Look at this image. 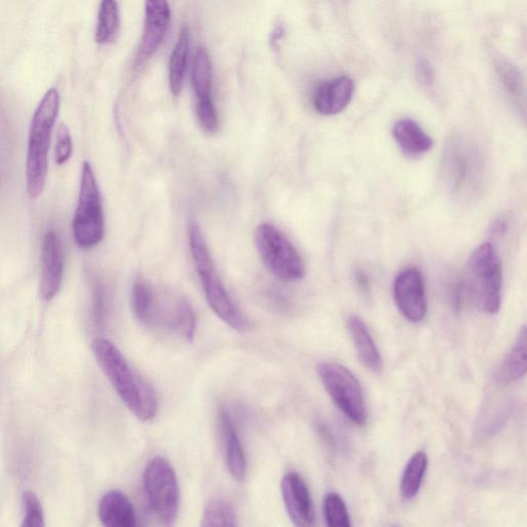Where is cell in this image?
I'll return each instance as SVG.
<instances>
[{"instance_id":"1","label":"cell","mask_w":527,"mask_h":527,"mask_svg":"<svg viewBox=\"0 0 527 527\" xmlns=\"http://www.w3.org/2000/svg\"><path fill=\"white\" fill-rule=\"evenodd\" d=\"M91 348L98 366L131 413L142 421L153 420L158 412V399L151 384L131 367L110 340L97 338Z\"/></svg>"},{"instance_id":"2","label":"cell","mask_w":527,"mask_h":527,"mask_svg":"<svg viewBox=\"0 0 527 527\" xmlns=\"http://www.w3.org/2000/svg\"><path fill=\"white\" fill-rule=\"evenodd\" d=\"M60 109L57 89H50L35 110L29 130L26 182L31 199H37L44 191L47 173L51 134Z\"/></svg>"},{"instance_id":"3","label":"cell","mask_w":527,"mask_h":527,"mask_svg":"<svg viewBox=\"0 0 527 527\" xmlns=\"http://www.w3.org/2000/svg\"><path fill=\"white\" fill-rule=\"evenodd\" d=\"M189 240L194 263L209 306L233 330L241 333L249 331L250 323L225 289L212 256L209 254L200 226L195 221L189 227Z\"/></svg>"},{"instance_id":"4","label":"cell","mask_w":527,"mask_h":527,"mask_svg":"<svg viewBox=\"0 0 527 527\" xmlns=\"http://www.w3.org/2000/svg\"><path fill=\"white\" fill-rule=\"evenodd\" d=\"M255 242L265 266L279 280L295 283L305 276L300 254L289 238L275 226L268 223L258 226Z\"/></svg>"},{"instance_id":"5","label":"cell","mask_w":527,"mask_h":527,"mask_svg":"<svg viewBox=\"0 0 527 527\" xmlns=\"http://www.w3.org/2000/svg\"><path fill=\"white\" fill-rule=\"evenodd\" d=\"M144 489L158 520L166 526L173 525L179 514L181 493L177 474L166 459L158 456L149 462L144 472Z\"/></svg>"},{"instance_id":"6","label":"cell","mask_w":527,"mask_h":527,"mask_svg":"<svg viewBox=\"0 0 527 527\" xmlns=\"http://www.w3.org/2000/svg\"><path fill=\"white\" fill-rule=\"evenodd\" d=\"M471 287L480 307L497 314L502 304L503 271L500 257L490 242H484L469 261Z\"/></svg>"},{"instance_id":"7","label":"cell","mask_w":527,"mask_h":527,"mask_svg":"<svg viewBox=\"0 0 527 527\" xmlns=\"http://www.w3.org/2000/svg\"><path fill=\"white\" fill-rule=\"evenodd\" d=\"M73 230L76 243L84 250L96 247L104 237L101 195L89 162L83 165L79 203Z\"/></svg>"},{"instance_id":"8","label":"cell","mask_w":527,"mask_h":527,"mask_svg":"<svg viewBox=\"0 0 527 527\" xmlns=\"http://www.w3.org/2000/svg\"><path fill=\"white\" fill-rule=\"evenodd\" d=\"M318 373L326 391L339 410L354 424L366 423L368 412L362 386L346 367L336 363H322Z\"/></svg>"},{"instance_id":"9","label":"cell","mask_w":527,"mask_h":527,"mask_svg":"<svg viewBox=\"0 0 527 527\" xmlns=\"http://www.w3.org/2000/svg\"><path fill=\"white\" fill-rule=\"evenodd\" d=\"M443 165L445 181L453 193L463 194L478 185L481 160L465 139H452L444 153Z\"/></svg>"},{"instance_id":"10","label":"cell","mask_w":527,"mask_h":527,"mask_svg":"<svg viewBox=\"0 0 527 527\" xmlns=\"http://www.w3.org/2000/svg\"><path fill=\"white\" fill-rule=\"evenodd\" d=\"M171 20L168 0H145V25L135 56V67L146 64L164 43Z\"/></svg>"},{"instance_id":"11","label":"cell","mask_w":527,"mask_h":527,"mask_svg":"<svg viewBox=\"0 0 527 527\" xmlns=\"http://www.w3.org/2000/svg\"><path fill=\"white\" fill-rule=\"evenodd\" d=\"M394 298L398 309L411 323L423 322L428 311L423 274L416 268L401 271L394 283Z\"/></svg>"},{"instance_id":"12","label":"cell","mask_w":527,"mask_h":527,"mask_svg":"<svg viewBox=\"0 0 527 527\" xmlns=\"http://www.w3.org/2000/svg\"><path fill=\"white\" fill-rule=\"evenodd\" d=\"M281 495L287 513L294 525L299 527L314 524L315 515L309 488L296 472L287 473L281 480Z\"/></svg>"},{"instance_id":"13","label":"cell","mask_w":527,"mask_h":527,"mask_svg":"<svg viewBox=\"0 0 527 527\" xmlns=\"http://www.w3.org/2000/svg\"><path fill=\"white\" fill-rule=\"evenodd\" d=\"M64 274V252L62 242L54 231H49L43 241L41 297L52 300L62 284Z\"/></svg>"},{"instance_id":"14","label":"cell","mask_w":527,"mask_h":527,"mask_svg":"<svg viewBox=\"0 0 527 527\" xmlns=\"http://www.w3.org/2000/svg\"><path fill=\"white\" fill-rule=\"evenodd\" d=\"M354 93L355 84L348 77L324 81L313 92V108L323 116L337 115L348 107Z\"/></svg>"},{"instance_id":"15","label":"cell","mask_w":527,"mask_h":527,"mask_svg":"<svg viewBox=\"0 0 527 527\" xmlns=\"http://www.w3.org/2000/svg\"><path fill=\"white\" fill-rule=\"evenodd\" d=\"M219 423L229 472L236 481L242 482L248 474L247 455H245L233 419L229 411L224 407L219 410Z\"/></svg>"},{"instance_id":"16","label":"cell","mask_w":527,"mask_h":527,"mask_svg":"<svg viewBox=\"0 0 527 527\" xmlns=\"http://www.w3.org/2000/svg\"><path fill=\"white\" fill-rule=\"evenodd\" d=\"M98 515L107 527H135L138 525L135 509L122 491L113 489L99 503Z\"/></svg>"},{"instance_id":"17","label":"cell","mask_w":527,"mask_h":527,"mask_svg":"<svg viewBox=\"0 0 527 527\" xmlns=\"http://www.w3.org/2000/svg\"><path fill=\"white\" fill-rule=\"evenodd\" d=\"M347 329L361 362L369 370L380 372L383 366L380 351L365 322L358 315H349Z\"/></svg>"},{"instance_id":"18","label":"cell","mask_w":527,"mask_h":527,"mask_svg":"<svg viewBox=\"0 0 527 527\" xmlns=\"http://www.w3.org/2000/svg\"><path fill=\"white\" fill-rule=\"evenodd\" d=\"M393 136L401 151L412 158L423 156L434 147L431 136L411 119L397 122L393 128Z\"/></svg>"},{"instance_id":"19","label":"cell","mask_w":527,"mask_h":527,"mask_svg":"<svg viewBox=\"0 0 527 527\" xmlns=\"http://www.w3.org/2000/svg\"><path fill=\"white\" fill-rule=\"evenodd\" d=\"M131 305L135 318L146 327H153L158 319L159 308L152 286L143 277H137L132 288Z\"/></svg>"},{"instance_id":"20","label":"cell","mask_w":527,"mask_h":527,"mask_svg":"<svg viewBox=\"0 0 527 527\" xmlns=\"http://www.w3.org/2000/svg\"><path fill=\"white\" fill-rule=\"evenodd\" d=\"M190 53V29L184 26L169 59L168 79L173 96H179L184 88Z\"/></svg>"},{"instance_id":"21","label":"cell","mask_w":527,"mask_h":527,"mask_svg":"<svg viewBox=\"0 0 527 527\" xmlns=\"http://www.w3.org/2000/svg\"><path fill=\"white\" fill-rule=\"evenodd\" d=\"M526 355V328L523 326L497 371V380L501 383H510L521 379L526 373Z\"/></svg>"},{"instance_id":"22","label":"cell","mask_w":527,"mask_h":527,"mask_svg":"<svg viewBox=\"0 0 527 527\" xmlns=\"http://www.w3.org/2000/svg\"><path fill=\"white\" fill-rule=\"evenodd\" d=\"M214 73L212 59L205 48L197 49L192 69V84L197 102L213 101Z\"/></svg>"},{"instance_id":"23","label":"cell","mask_w":527,"mask_h":527,"mask_svg":"<svg viewBox=\"0 0 527 527\" xmlns=\"http://www.w3.org/2000/svg\"><path fill=\"white\" fill-rule=\"evenodd\" d=\"M120 28L118 0H100L95 31V42L100 46L111 44Z\"/></svg>"},{"instance_id":"24","label":"cell","mask_w":527,"mask_h":527,"mask_svg":"<svg viewBox=\"0 0 527 527\" xmlns=\"http://www.w3.org/2000/svg\"><path fill=\"white\" fill-rule=\"evenodd\" d=\"M428 465V455L424 451H418L411 456L401 479V495L405 500H412L417 496Z\"/></svg>"},{"instance_id":"25","label":"cell","mask_w":527,"mask_h":527,"mask_svg":"<svg viewBox=\"0 0 527 527\" xmlns=\"http://www.w3.org/2000/svg\"><path fill=\"white\" fill-rule=\"evenodd\" d=\"M497 72L509 98L519 110L525 111V89L518 68L506 59L497 62Z\"/></svg>"},{"instance_id":"26","label":"cell","mask_w":527,"mask_h":527,"mask_svg":"<svg viewBox=\"0 0 527 527\" xmlns=\"http://www.w3.org/2000/svg\"><path fill=\"white\" fill-rule=\"evenodd\" d=\"M171 327L187 341H193L195 338L197 329L196 314L192 305L186 299H181L175 305Z\"/></svg>"},{"instance_id":"27","label":"cell","mask_w":527,"mask_h":527,"mask_svg":"<svg viewBox=\"0 0 527 527\" xmlns=\"http://www.w3.org/2000/svg\"><path fill=\"white\" fill-rule=\"evenodd\" d=\"M238 519L234 508L227 502L215 500L206 506L201 526L204 527H227L237 526Z\"/></svg>"},{"instance_id":"28","label":"cell","mask_w":527,"mask_h":527,"mask_svg":"<svg viewBox=\"0 0 527 527\" xmlns=\"http://www.w3.org/2000/svg\"><path fill=\"white\" fill-rule=\"evenodd\" d=\"M325 519L331 527H350V517L343 499L336 493H329L324 502Z\"/></svg>"},{"instance_id":"29","label":"cell","mask_w":527,"mask_h":527,"mask_svg":"<svg viewBox=\"0 0 527 527\" xmlns=\"http://www.w3.org/2000/svg\"><path fill=\"white\" fill-rule=\"evenodd\" d=\"M24 519L22 526L43 527L45 516L42 504L32 491L27 490L23 494Z\"/></svg>"},{"instance_id":"30","label":"cell","mask_w":527,"mask_h":527,"mask_svg":"<svg viewBox=\"0 0 527 527\" xmlns=\"http://www.w3.org/2000/svg\"><path fill=\"white\" fill-rule=\"evenodd\" d=\"M73 155V139L68 128L61 125L57 134L55 159L58 165L65 164Z\"/></svg>"},{"instance_id":"31","label":"cell","mask_w":527,"mask_h":527,"mask_svg":"<svg viewBox=\"0 0 527 527\" xmlns=\"http://www.w3.org/2000/svg\"><path fill=\"white\" fill-rule=\"evenodd\" d=\"M416 76L421 85L428 88L434 85V70L431 63L426 60H420L416 67Z\"/></svg>"},{"instance_id":"32","label":"cell","mask_w":527,"mask_h":527,"mask_svg":"<svg viewBox=\"0 0 527 527\" xmlns=\"http://www.w3.org/2000/svg\"><path fill=\"white\" fill-rule=\"evenodd\" d=\"M286 29L283 25H277L271 32L270 35V46L274 51L279 50L281 41L284 40Z\"/></svg>"},{"instance_id":"33","label":"cell","mask_w":527,"mask_h":527,"mask_svg":"<svg viewBox=\"0 0 527 527\" xmlns=\"http://www.w3.org/2000/svg\"><path fill=\"white\" fill-rule=\"evenodd\" d=\"M356 275H357V281H358L359 286L363 290H368V288H369V281H368V277L364 273V271H358Z\"/></svg>"}]
</instances>
